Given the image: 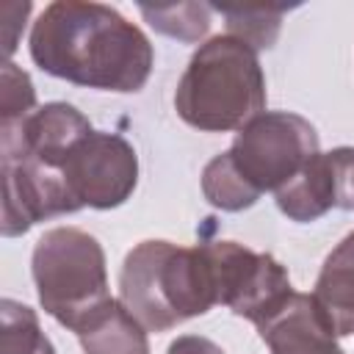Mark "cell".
<instances>
[{
	"mask_svg": "<svg viewBox=\"0 0 354 354\" xmlns=\"http://www.w3.org/2000/svg\"><path fill=\"white\" fill-rule=\"evenodd\" d=\"M33 64L61 80L102 88L138 91L152 72V44L116 8L102 3H50L30 30Z\"/></svg>",
	"mask_w": 354,
	"mask_h": 354,
	"instance_id": "1",
	"label": "cell"
},
{
	"mask_svg": "<svg viewBox=\"0 0 354 354\" xmlns=\"http://www.w3.org/2000/svg\"><path fill=\"white\" fill-rule=\"evenodd\" d=\"M119 301L147 332H169L188 318L205 315L218 299L202 243L141 241L133 246L122 263Z\"/></svg>",
	"mask_w": 354,
	"mask_h": 354,
	"instance_id": "2",
	"label": "cell"
},
{
	"mask_svg": "<svg viewBox=\"0 0 354 354\" xmlns=\"http://www.w3.org/2000/svg\"><path fill=\"white\" fill-rule=\"evenodd\" d=\"M174 108L196 130H241L266 108V77L257 50L230 33L205 41L177 83Z\"/></svg>",
	"mask_w": 354,
	"mask_h": 354,
	"instance_id": "3",
	"label": "cell"
},
{
	"mask_svg": "<svg viewBox=\"0 0 354 354\" xmlns=\"http://www.w3.org/2000/svg\"><path fill=\"white\" fill-rule=\"evenodd\" d=\"M30 266L44 313L75 335L111 301L105 252L77 227L47 230L33 246Z\"/></svg>",
	"mask_w": 354,
	"mask_h": 354,
	"instance_id": "4",
	"label": "cell"
},
{
	"mask_svg": "<svg viewBox=\"0 0 354 354\" xmlns=\"http://www.w3.org/2000/svg\"><path fill=\"white\" fill-rule=\"evenodd\" d=\"M227 152L257 194L279 191L318 155V133L299 113L263 111L238 130Z\"/></svg>",
	"mask_w": 354,
	"mask_h": 354,
	"instance_id": "5",
	"label": "cell"
},
{
	"mask_svg": "<svg viewBox=\"0 0 354 354\" xmlns=\"http://www.w3.org/2000/svg\"><path fill=\"white\" fill-rule=\"evenodd\" d=\"M202 249L213 271L218 304L254 326L271 321L296 293L288 271L268 252H254L235 241H207Z\"/></svg>",
	"mask_w": 354,
	"mask_h": 354,
	"instance_id": "6",
	"label": "cell"
},
{
	"mask_svg": "<svg viewBox=\"0 0 354 354\" xmlns=\"http://www.w3.org/2000/svg\"><path fill=\"white\" fill-rule=\"evenodd\" d=\"M77 207L111 210L127 202L138 183V158L127 138L91 130L61 169Z\"/></svg>",
	"mask_w": 354,
	"mask_h": 354,
	"instance_id": "7",
	"label": "cell"
},
{
	"mask_svg": "<svg viewBox=\"0 0 354 354\" xmlns=\"http://www.w3.org/2000/svg\"><path fill=\"white\" fill-rule=\"evenodd\" d=\"M3 160V235L17 238L33 224L80 210L61 171H53L22 155H0Z\"/></svg>",
	"mask_w": 354,
	"mask_h": 354,
	"instance_id": "8",
	"label": "cell"
},
{
	"mask_svg": "<svg viewBox=\"0 0 354 354\" xmlns=\"http://www.w3.org/2000/svg\"><path fill=\"white\" fill-rule=\"evenodd\" d=\"M257 332L271 354H346L313 293H293L271 321L257 326Z\"/></svg>",
	"mask_w": 354,
	"mask_h": 354,
	"instance_id": "9",
	"label": "cell"
},
{
	"mask_svg": "<svg viewBox=\"0 0 354 354\" xmlns=\"http://www.w3.org/2000/svg\"><path fill=\"white\" fill-rule=\"evenodd\" d=\"M313 299L337 337L354 335V232L324 260Z\"/></svg>",
	"mask_w": 354,
	"mask_h": 354,
	"instance_id": "10",
	"label": "cell"
},
{
	"mask_svg": "<svg viewBox=\"0 0 354 354\" xmlns=\"http://www.w3.org/2000/svg\"><path fill=\"white\" fill-rule=\"evenodd\" d=\"M277 207L299 224L315 221L337 207V171L332 152H318L288 185L277 191Z\"/></svg>",
	"mask_w": 354,
	"mask_h": 354,
	"instance_id": "11",
	"label": "cell"
},
{
	"mask_svg": "<svg viewBox=\"0 0 354 354\" xmlns=\"http://www.w3.org/2000/svg\"><path fill=\"white\" fill-rule=\"evenodd\" d=\"M86 354H149L147 329L116 299H111L77 332Z\"/></svg>",
	"mask_w": 354,
	"mask_h": 354,
	"instance_id": "12",
	"label": "cell"
},
{
	"mask_svg": "<svg viewBox=\"0 0 354 354\" xmlns=\"http://www.w3.org/2000/svg\"><path fill=\"white\" fill-rule=\"evenodd\" d=\"M0 354H55L39 315L22 301H0Z\"/></svg>",
	"mask_w": 354,
	"mask_h": 354,
	"instance_id": "13",
	"label": "cell"
},
{
	"mask_svg": "<svg viewBox=\"0 0 354 354\" xmlns=\"http://www.w3.org/2000/svg\"><path fill=\"white\" fill-rule=\"evenodd\" d=\"M202 194H205V199H207L213 207L230 210V213L243 210V207H252V205L260 199V194H257V191L243 180V174L235 169L230 152L216 155V158L205 166V171H202Z\"/></svg>",
	"mask_w": 354,
	"mask_h": 354,
	"instance_id": "14",
	"label": "cell"
},
{
	"mask_svg": "<svg viewBox=\"0 0 354 354\" xmlns=\"http://www.w3.org/2000/svg\"><path fill=\"white\" fill-rule=\"evenodd\" d=\"M213 6L205 3H177V6H141L144 19L163 36L194 44L210 28Z\"/></svg>",
	"mask_w": 354,
	"mask_h": 354,
	"instance_id": "15",
	"label": "cell"
},
{
	"mask_svg": "<svg viewBox=\"0 0 354 354\" xmlns=\"http://www.w3.org/2000/svg\"><path fill=\"white\" fill-rule=\"evenodd\" d=\"M224 19L230 36L246 41L252 50L274 47L279 28H282V6L279 8H232V6H213Z\"/></svg>",
	"mask_w": 354,
	"mask_h": 354,
	"instance_id": "16",
	"label": "cell"
},
{
	"mask_svg": "<svg viewBox=\"0 0 354 354\" xmlns=\"http://www.w3.org/2000/svg\"><path fill=\"white\" fill-rule=\"evenodd\" d=\"M33 111H36V91H33L28 72L6 61L3 75H0V122L25 119Z\"/></svg>",
	"mask_w": 354,
	"mask_h": 354,
	"instance_id": "17",
	"label": "cell"
},
{
	"mask_svg": "<svg viewBox=\"0 0 354 354\" xmlns=\"http://www.w3.org/2000/svg\"><path fill=\"white\" fill-rule=\"evenodd\" d=\"M30 14V3H6L3 6V50L6 58L17 50L19 41V28H25V19Z\"/></svg>",
	"mask_w": 354,
	"mask_h": 354,
	"instance_id": "18",
	"label": "cell"
},
{
	"mask_svg": "<svg viewBox=\"0 0 354 354\" xmlns=\"http://www.w3.org/2000/svg\"><path fill=\"white\" fill-rule=\"evenodd\" d=\"M166 354H224L213 340L207 337H199V335H183L177 337Z\"/></svg>",
	"mask_w": 354,
	"mask_h": 354,
	"instance_id": "19",
	"label": "cell"
}]
</instances>
